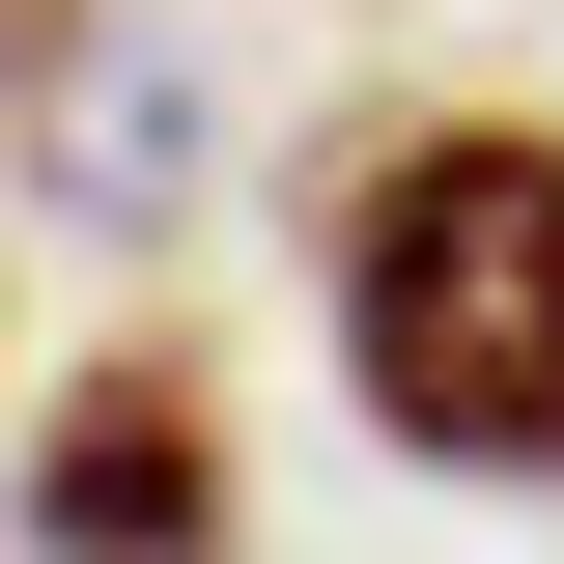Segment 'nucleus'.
<instances>
[{"instance_id": "1", "label": "nucleus", "mask_w": 564, "mask_h": 564, "mask_svg": "<svg viewBox=\"0 0 564 564\" xmlns=\"http://www.w3.org/2000/svg\"><path fill=\"white\" fill-rule=\"evenodd\" d=\"M311 282L423 480H564V141L536 113H395L311 198Z\"/></svg>"}, {"instance_id": "2", "label": "nucleus", "mask_w": 564, "mask_h": 564, "mask_svg": "<svg viewBox=\"0 0 564 564\" xmlns=\"http://www.w3.org/2000/svg\"><path fill=\"white\" fill-rule=\"evenodd\" d=\"M29 564H226V395H198V339H113L29 423Z\"/></svg>"}, {"instance_id": "3", "label": "nucleus", "mask_w": 564, "mask_h": 564, "mask_svg": "<svg viewBox=\"0 0 564 564\" xmlns=\"http://www.w3.org/2000/svg\"><path fill=\"white\" fill-rule=\"evenodd\" d=\"M57 57H85V0H0V85H57Z\"/></svg>"}]
</instances>
